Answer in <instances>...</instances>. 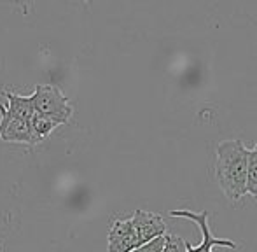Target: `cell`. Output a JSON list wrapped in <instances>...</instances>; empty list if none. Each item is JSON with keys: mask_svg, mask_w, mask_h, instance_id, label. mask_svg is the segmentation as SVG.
Instances as JSON below:
<instances>
[{"mask_svg": "<svg viewBox=\"0 0 257 252\" xmlns=\"http://www.w3.org/2000/svg\"><path fill=\"white\" fill-rule=\"evenodd\" d=\"M248 149L241 140H224L215 149V179L224 196L240 201L247 194Z\"/></svg>", "mask_w": 257, "mask_h": 252, "instance_id": "obj_1", "label": "cell"}, {"mask_svg": "<svg viewBox=\"0 0 257 252\" xmlns=\"http://www.w3.org/2000/svg\"><path fill=\"white\" fill-rule=\"evenodd\" d=\"M32 100H34L37 112L56 117L61 124H67L70 121L72 114H74V107L70 105L68 98L54 84H37L34 95H32Z\"/></svg>", "mask_w": 257, "mask_h": 252, "instance_id": "obj_2", "label": "cell"}, {"mask_svg": "<svg viewBox=\"0 0 257 252\" xmlns=\"http://www.w3.org/2000/svg\"><path fill=\"white\" fill-rule=\"evenodd\" d=\"M0 140H4V142L27 144L30 147L37 146L41 142V139L32 130L30 121L13 116L4 103H0Z\"/></svg>", "mask_w": 257, "mask_h": 252, "instance_id": "obj_3", "label": "cell"}, {"mask_svg": "<svg viewBox=\"0 0 257 252\" xmlns=\"http://www.w3.org/2000/svg\"><path fill=\"white\" fill-rule=\"evenodd\" d=\"M170 215L172 217H182V219H189L193 221L194 224L200 228L201 231V243L200 245H191L187 243V250L189 252H208L212 250L213 247H227V249H236V243L231 242V240H222V238H217V236L212 235L210 231V226H208V212L201 210V212H191V210H170Z\"/></svg>", "mask_w": 257, "mask_h": 252, "instance_id": "obj_4", "label": "cell"}, {"mask_svg": "<svg viewBox=\"0 0 257 252\" xmlns=\"http://www.w3.org/2000/svg\"><path fill=\"white\" fill-rule=\"evenodd\" d=\"M132 226L137 240V250L147 240L154 238L158 235H163L166 231V224L161 215L149 210H137L132 215Z\"/></svg>", "mask_w": 257, "mask_h": 252, "instance_id": "obj_5", "label": "cell"}, {"mask_svg": "<svg viewBox=\"0 0 257 252\" xmlns=\"http://www.w3.org/2000/svg\"><path fill=\"white\" fill-rule=\"evenodd\" d=\"M137 250V240L133 233L132 217L114 219L108 229V252H130Z\"/></svg>", "mask_w": 257, "mask_h": 252, "instance_id": "obj_6", "label": "cell"}, {"mask_svg": "<svg viewBox=\"0 0 257 252\" xmlns=\"http://www.w3.org/2000/svg\"><path fill=\"white\" fill-rule=\"evenodd\" d=\"M4 96L7 98V110H9L13 116L21 117V119H27L30 121L35 114V105H34V100L32 96H21L18 93L13 91H6Z\"/></svg>", "mask_w": 257, "mask_h": 252, "instance_id": "obj_7", "label": "cell"}, {"mask_svg": "<svg viewBox=\"0 0 257 252\" xmlns=\"http://www.w3.org/2000/svg\"><path fill=\"white\" fill-rule=\"evenodd\" d=\"M30 124H32V130L35 132V135L41 139V142L44 139H48L58 126H61V123L56 119V117H51V116H48V114L37 112V110H35L34 117L30 119Z\"/></svg>", "mask_w": 257, "mask_h": 252, "instance_id": "obj_8", "label": "cell"}, {"mask_svg": "<svg viewBox=\"0 0 257 252\" xmlns=\"http://www.w3.org/2000/svg\"><path fill=\"white\" fill-rule=\"evenodd\" d=\"M247 194L257 201V144L248 149L247 160Z\"/></svg>", "mask_w": 257, "mask_h": 252, "instance_id": "obj_9", "label": "cell"}, {"mask_svg": "<svg viewBox=\"0 0 257 252\" xmlns=\"http://www.w3.org/2000/svg\"><path fill=\"white\" fill-rule=\"evenodd\" d=\"M187 242L184 238L172 233H165V245H163V252H186Z\"/></svg>", "mask_w": 257, "mask_h": 252, "instance_id": "obj_10", "label": "cell"}, {"mask_svg": "<svg viewBox=\"0 0 257 252\" xmlns=\"http://www.w3.org/2000/svg\"><path fill=\"white\" fill-rule=\"evenodd\" d=\"M165 233H163V235L154 236V238H151V240H147L146 243H142V245L139 247V250H144V252H163V245H165Z\"/></svg>", "mask_w": 257, "mask_h": 252, "instance_id": "obj_11", "label": "cell"}, {"mask_svg": "<svg viewBox=\"0 0 257 252\" xmlns=\"http://www.w3.org/2000/svg\"><path fill=\"white\" fill-rule=\"evenodd\" d=\"M84 2H89V0H84Z\"/></svg>", "mask_w": 257, "mask_h": 252, "instance_id": "obj_12", "label": "cell"}]
</instances>
